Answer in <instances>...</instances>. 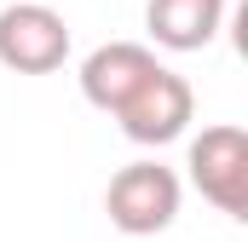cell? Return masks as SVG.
I'll use <instances>...</instances> for the list:
<instances>
[{
	"label": "cell",
	"instance_id": "6da1fadb",
	"mask_svg": "<svg viewBox=\"0 0 248 242\" xmlns=\"http://www.w3.org/2000/svg\"><path fill=\"white\" fill-rule=\"evenodd\" d=\"M179 202H185V184L173 167L162 162H127L116 167V179L104 184V213L122 237H156L179 219Z\"/></svg>",
	"mask_w": 248,
	"mask_h": 242
},
{
	"label": "cell",
	"instance_id": "7a4b0ae2",
	"mask_svg": "<svg viewBox=\"0 0 248 242\" xmlns=\"http://www.w3.org/2000/svg\"><path fill=\"white\" fill-rule=\"evenodd\" d=\"M185 167L202 202H214L225 219H248V133L237 121L202 127L185 150Z\"/></svg>",
	"mask_w": 248,
	"mask_h": 242
},
{
	"label": "cell",
	"instance_id": "3957f363",
	"mask_svg": "<svg viewBox=\"0 0 248 242\" xmlns=\"http://www.w3.org/2000/svg\"><path fill=\"white\" fill-rule=\"evenodd\" d=\"M190 121H196V92H190L185 75L168 69V63H156L144 75V87L116 110V127H122L133 144H144V150H162V144L185 138Z\"/></svg>",
	"mask_w": 248,
	"mask_h": 242
},
{
	"label": "cell",
	"instance_id": "277c9868",
	"mask_svg": "<svg viewBox=\"0 0 248 242\" xmlns=\"http://www.w3.org/2000/svg\"><path fill=\"white\" fill-rule=\"evenodd\" d=\"M69 58V23L41 0H17L0 12V63L12 75H52Z\"/></svg>",
	"mask_w": 248,
	"mask_h": 242
},
{
	"label": "cell",
	"instance_id": "5b68a950",
	"mask_svg": "<svg viewBox=\"0 0 248 242\" xmlns=\"http://www.w3.org/2000/svg\"><path fill=\"white\" fill-rule=\"evenodd\" d=\"M150 69H156V52H150V46H139V41H110V46L87 52V63H81V98H87L93 110L116 116L127 98L144 87Z\"/></svg>",
	"mask_w": 248,
	"mask_h": 242
},
{
	"label": "cell",
	"instance_id": "8992f818",
	"mask_svg": "<svg viewBox=\"0 0 248 242\" xmlns=\"http://www.w3.org/2000/svg\"><path fill=\"white\" fill-rule=\"evenodd\" d=\"M150 41L168 52H202L225 29V0H150L144 6Z\"/></svg>",
	"mask_w": 248,
	"mask_h": 242
}]
</instances>
